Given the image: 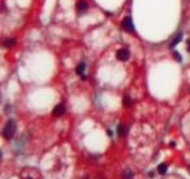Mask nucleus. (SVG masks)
<instances>
[{"label":"nucleus","instance_id":"f257e3e1","mask_svg":"<svg viewBox=\"0 0 190 179\" xmlns=\"http://www.w3.org/2000/svg\"><path fill=\"white\" fill-rule=\"evenodd\" d=\"M16 134V123H14L13 119H9L7 122V124L4 126V130H3V136H4L5 140H10V139Z\"/></svg>","mask_w":190,"mask_h":179},{"label":"nucleus","instance_id":"f03ea898","mask_svg":"<svg viewBox=\"0 0 190 179\" xmlns=\"http://www.w3.org/2000/svg\"><path fill=\"white\" fill-rule=\"evenodd\" d=\"M121 28H123V30L128 31V33H134V25H133L132 17H125L123 22H121Z\"/></svg>","mask_w":190,"mask_h":179},{"label":"nucleus","instance_id":"7ed1b4c3","mask_svg":"<svg viewBox=\"0 0 190 179\" xmlns=\"http://www.w3.org/2000/svg\"><path fill=\"white\" fill-rule=\"evenodd\" d=\"M116 56H117V59H119V60H121V62H125V60L129 59V56H130V52H129L128 48H120L119 51H117Z\"/></svg>","mask_w":190,"mask_h":179},{"label":"nucleus","instance_id":"20e7f679","mask_svg":"<svg viewBox=\"0 0 190 179\" xmlns=\"http://www.w3.org/2000/svg\"><path fill=\"white\" fill-rule=\"evenodd\" d=\"M87 9H89V4L86 0H80V1L77 3V12L78 13H85Z\"/></svg>","mask_w":190,"mask_h":179},{"label":"nucleus","instance_id":"39448f33","mask_svg":"<svg viewBox=\"0 0 190 179\" xmlns=\"http://www.w3.org/2000/svg\"><path fill=\"white\" fill-rule=\"evenodd\" d=\"M64 113H65V106H64L63 103L57 105L55 109H53V111H52V114H53L55 116H60V115H63Z\"/></svg>","mask_w":190,"mask_h":179},{"label":"nucleus","instance_id":"423d86ee","mask_svg":"<svg viewBox=\"0 0 190 179\" xmlns=\"http://www.w3.org/2000/svg\"><path fill=\"white\" fill-rule=\"evenodd\" d=\"M85 71H86V64L82 62V63H80L77 66V68H76V72H77V75H80V76L82 77V78H86V76H85Z\"/></svg>","mask_w":190,"mask_h":179},{"label":"nucleus","instance_id":"0eeeda50","mask_svg":"<svg viewBox=\"0 0 190 179\" xmlns=\"http://www.w3.org/2000/svg\"><path fill=\"white\" fill-rule=\"evenodd\" d=\"M181 39H182V34H181V33L176 34V35H174V37H173V39H172V41H171V43H169V47H171V48L176 47V46H177V45H178V43H180V42H181Z\"/></svg>","mask_w":190,"mask_h":179},{"label":"nucleus","instance_id":"6e6552de","mask_svg":"<svg viewBox=\"0 0 190 179\" xmlns=\"http://www.w3.org/2000/svg\"><path fill=\"white\" fill-rule=\"evenodd\" d=\"M128 134V127L124 126V124H119L117 126V135L120 136V137H125Z\"/></svg>","mask_w":190,"mask_h":179},{"label":"nucleus","instance_id":"1a4fd4ad","mask_svg":"<svg viewBox=\"0 0 190 179\" xmlns=\"http://www.w3.org/2000/svg\"><path fill=\"white\" fill-rule=\"evenodd\" d=\"M14 45H16V39L14 38H8L7 41L3 42V46H4L5 48H10V47H13Z\"/></svg>","mask_w":190,"mask_h":179},{"label":"nucleus","instance_id":"9d476101","mask_svg":"<svg viewBox=\"0 0 190 179\" xmlns=\"http://www.w3.org/2000/svg\"><path fill=\"white\" fill-rule=\"evenodd\" d=\"M167 170H168L167 163H160L159 166H157V171H159V174H162V175L166 174V173H167Z\"/></svg>","mask_w":190,"mask_h":179},{"label":"nucleus","instance_id":"9b49d317","mask_svg":"<svg viewBox=\"0 0 190 179\" xmlns=\"http://www.w3.org/2000/svg\"><path fill=\"white\" fill-rule=\"evenodd\" d=\"M123 105H124L125 107L132 106V98L129 97V95H124V97H123Z\"/></svg>","mask_w":190,"mask_h":179},{"label":"nucleus","instance_id":"f8f14e48","mask_svg":"<svg viewBox=\"0 0 190 179\" xmlns=\"http://www.w3.org/2000/svg\"><path fill=\"white\" fill-rule=\"evenodd\" d=\"M123 179H133V171H130V170H124Z\"/></svg>","mask_w":190,"mask_h":179},{"label":"nucleus","instance_id":"ddd939ff","mask_svg":"<svg viewBox=\"0 0 190 179\" xmlns=\"http://www.w3.org/2000/svg\"><path fill=\"white\" fill-rule=\"evenodd\" d=\"M173 58H174V60H176V62H181V60H182L180 52H177V51H173Z\"/></svg>","mask_w":190,"mask_h":179},{"label":"nucleus","instance_id":"4468645a","mask_svg":"<svg viewBox=\"0 0 190 179\" xmlns=\"http://www.w3.org/2000/svg\"><path fill=\"white\" fill-rule=\"evenodd\" d=\"M186 47H188V51L190 52V39L188 41V45H186Z\"/></svg>","mask_w":190,"mask_h":179}]
</instances>
